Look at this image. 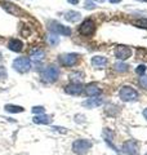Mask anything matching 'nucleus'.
Instances as JSON below:
<instances>
[{
  "label": "nucleus",
  "instance_id": "nucleus-1",
  "mask_svg": "<svg viewBox=\"0 0 147 155\" xmlns=\"http://www.w3.org/2000/svg\"><path fill=\"white\" fill-rule=\"evenodd\" d=\"M58 76H60V70L54 65L45 67L40 74V78L44 83H53V81H56L58 79Z\"/></svg>",
  "mask_w": 147,
  "mask_h": 155
},
{
  "label": "nucleus",
  "instance_id": "nucleus-2",
  "mask_svg": "<svg viewBox=\"0 0 147 155\" xmlns=\"http://www.w3.org/2000/svg\"><path fill=\"white\" fill-rule=\"evenodd\" d=\"M119 96L122 101L125 102H130V101H136L138 98V92H137L133 87H129V85H125L122 87L119 92Z\"/></svg>",
  "mask_w": 147,
  "mask_h": 155
},
{
  "label": "nucleus",
  "instance_id": "nucleus-3",
  "mask_svg": "<svg viewBox=\"0 0 147 155\" xmlns=\"http://www.w3.org/2000/svg\"><path fill=\"white\" fill-rule=\"evenodd\" d=\"M92 147V142L89 141V140H76L75 142L72 143V150L74 153L79 154V155H84L85 153H88Z\"/></svg>",
  "mask_w": 147,
  "mask_h": 155
},
{
  "label": "nucleus",
  "instance_id": "nucleus-4",
  "mask_svg": "<svg viewBox=\"0 0 147 155\" xmlns=\"http://www.w3.org/2000/svg\"><path fill=\"white\" fill-rule=\"evenodd\" d=\"M13 69L21 72V74H24L27 72L28 70L31 69V62H30V58L27 57H19L17 60L13 61Z\"/></svg>",
  "mask_w": 147,
  "mask_h": 155
},
{
  "label": "nucleus",
  "instance_id": "nucleus-5",
  "mask_svg": "<svg viewBox=\"0 0 147 155\" xmlns=\"http://www.w3.org/2000/svg\"><path fill=\"white\" fill-rule=\"evenodd\" d=\"M49 30H51L53 34H56V35H66V36H68L71 34V28L70 27L63 26V25H61V23H58L56 21L49 22Z\"/></svg>",
  "mask_w": 147,
  "mask_h": 155
},
{
  "label": "nucleus",
  "instance_id": "nucleus-6",
  "mask_svg": "<svg viewBox=\"0 0 147 155\" xmlns=\"http://www.w3.org/2000/svg\"><path fill=\"white\" fill-rule=\"evenodd\" d=\"M96 31V23L92 19H85L79 27V32L84 36H90Z\"/></svg>",
  "mask_w": 147,
  "mask_h": 155
},
{
  "label": "nucleus",
  "instance_id": "nucleus-7",
  "mask_svg": "<svg viewBox=\"0 0 147 155\" xmlns=\"http://www.w3.org/2000/svg\"><path fill=\"white\" fill-rule=\"evenodd\" d=\"M132 56V49L126 45H117L115 49V57L119 61H125Z\"/></svg>",
  "mask_w": 147,
  "mask_h": 155
},
{
  "label": "nucleus",
  "instance_id": "nucleus-8",
  "mask_svg": "<svg viewBox=\"0 0 147 155\" xmlns=\"http://www.w3.org/2000/svg\"><path fill=\"white\" fill-rule=\"evenodd\" d=\"M121 150L128 155H137L138 154V142L134 140H129V141L122 143Z\"/></svg>",
  "mask_w": 147,
  "mask_h": 155
},
{
  "label": "nucleus",
  "instance_id": "nucleus-9",
  "mask_svg": "<svg viewBox=\"0 0 147 155\" xmlns=\"http://www.w3.org/2000/svg\"><path fill=\"white\" fill-rule=\"evenodd\" d=\"M77 54L75 53H66V54L60 56V62L63 66H74L77 62Z\"/></svg>",
  "mask_w": 147,
  "mask_h": 155
},
{
  "label": "nucleus",
  "instance_id": "nucleus-10",
  "mask_svg": "<svg viewBox=\"0 0 147 155\" xmlns=\"http://www.w3.org/2000/svg\"><path fill=\"white\" fill-rule=\"evenodd\" d=\"M2 4H3V7H4V9H5L7 12L14 14V16H18V17L24 16V13H23L22 9H21V8H18L17 5H14V4L8 3V2H3Z\"/></svg>",
  "mask_w": 147,
  "mask_h": 155
},
{
  "label": "nucleus",
  "instance_id": "nucleus-11",
  "mask_svg": "<svg viewBox=\"0 0 147 155\" xmlns=\"http://www.w3.org/2000/svg\"><path fill=\"white\" fill-rule=\"evenodd\" d=\"M65 92L67 94H72V96H76V94H80L83 92V85L81 84H77V83H71L65 87Z\"/></svg>",
  "mask_w": 147,
  "mask_h": 155
},
{
  "label": "nucleus",
  "instance_id": "nucleus-12",
  "mask_svg": "<svg viewBox=\"0 0 147 155\" xmlns=\"http://www.w3.org/2000/svg\"><path fill=\"white\" fill-rule=\"evenodd\" d=\"M85 93L89 97H96L101 93V88L96 83H90L85 87Z\"/></svg>",
  "mask_w": 147,
  "mask_h": 155
},
{
  "label": "nucleus",
  "instance_id": "nucleus-13",
  "mask_svg": "<svg viewBox=\"0 0 147 155\" xmlns=\"http://www.w3.org/2000/svg\"><path fill=\"white\" fill-rule=\"evenodd\" d=\"M92 65L97 69H103L107 65V58L103 56H94L92 58Z\"/></svg>",
  "mask_w": 147,
  "mask_h": 155
},
{
  "label": "nucleus",
  "instance_id": "nucleus-14",
  "mask_svg": "<svg viewBox=\"0 0 147 155\" xmlns=\"http://www.w3.org/2000/svg\"><path fill=\"white\" fill-rule=\"evenodd\" d=\"M8 48L13 52H21L23 49V43L18 39H11L8 43Z\"/></svg>",
  "mask_w": 147,
  "mask_h": 155
},
{
  "label": "nucleus",
  "instance_id": "nucleus-15",
  "mask_svg": "<svg viewBox=\"0 0 147 155\" xmlns=\"http://www.w3.org/2000/svg\"><path fill=\"white\" fill-rule=\"evenodd\" d=\"M81 18V14L76 11H68L65 13V19L67 22H77Z\"/></svg>",
  "mask_w": 147,
  "mask_h": 155
},
{
  "label": "nucleus",
  "instance_id": "nucleus-16",
  "mask_svg": "<svg viewBox=\"0 0 147 155\" xmlns=\"http://www.w3.org/2000/svg\"><path fill=\"white\" fill-rule=\"evenodd\" d=\"M52 116L51 115H36L34 118V123L36 124H51L52 123Z\"/></svg>",
  "mask_w": 147,
  "mask_h": 155
},
{
  "label": "nucleus",
  "instance_id": "nucleus-17",
  "mask_svg": "<svg viewBox=\"0 0 147 155\" xmlns=\"http://www.w3.org/2000/svg\"><path fill=\"white\" fill-rule=\"evenodd\" d=\"M102 104V98H89L83 102V106H85L88 109H93V107H97Z\"/></svg>",
  "mask_w": 147,
  "mask_h": 155
},
{
  "label": "nucleus",
  "instance_id": "nucleus-18",
  "mask_svg": "<svg viewBox=\"0 0 147 155\" xmlns=\"http://www.w3.org/2000/svg\"><path fill=\"white\" fill-rule=\"evenodd\" d=\"M44 56L45 54H44V51H41V49H32L30 53L31 60H34V61H41Z\"/></svg>",
  "mask_w": 147,
  "mask_h": 155
},
{
  "label": "nucleus",
  "instance_id": "nucleus-19",
  "mask_svg": "<svg viewBox=\"0 0 147 155\" xmlns=\"http://www.w3.org/2000/svg\"><path fill=\"white\" fill-rule=\"evenodd\" d=\"M83 79H84V74L80 71H77V72H72V74L70 75V80H71V83H77V84H80Z\"/></svg>",
  "mask_w": 147,
  "mask_h": 155
},
{
  "label": "nucleus",
  "instance_id": "nucleus-20",
  "mask_svg": "<svg viewBox=\"0 0 147 155\" xmlns=\"http://www.w3.org/2000/svg\"><path fill=\"white\" fill-rule=\"evenodd\" d=\"M5 111L8 113H22L23 107L22 106H16V105H5Z\"/></svg>",
  "mask_w": 147,
  "mask_h": 155
},
{
  "label": "nucleus",
  "instance_id": "nucleus-21",
  "mask_svg": "<svg viewBox=\"0 0 147 155\" xmlns=\"http://www.w3.org/2000/svg\"><path fill=\"white\" fill-rule=\"evenodd\" d=\"M47 40H48L49 44L54 47V45H57L58 43H60V38H58L56 34H53V32H52V34H49V35H47Z\"/></svg>",
  "mask_w": 147,
  "mask_h": 155
},
{
  "label": "nucleus",
  "instance_id": "nucleus-22",
  "mask_svg": "<svg viewBox=\"0 0 147 155\" xmlns=\"http://www.w3.org/2000/svg\"><path fill=\"white\" fill-rule=\"evenodd\" d=\"M128 65H125V64H122V62H116V64L114 65V69L116 71H119V72H125L126 70H128Z\"/></svg>",
  "mask_w": 147,
  "mask_h": 155
},
{
  "label": "nucleus",
  "instance_id": "nucleus-23",
  "mask_svg": "<svg viewBox=\"0 0 147 155\" xmlns=\"http://www.w3.org/2000/svg\"><path fill=\"white\" fill-rule=\"evenodd\" d=\"M133 23L136 26H138V27L147 28V18H141V19H138V21H134Z\"/></svg>",
  "mask_w": 147,
  "mask_h": 155
},
{
  "label": "nucleus",
  "instance_id": "nucleus-24",
  "mask_svg": "<svg viewBox=\"0 0 147 155\" xmlns=\"http://www.w3.org/2000/svg\"><path fill=\"white\" fill-rule=\"evenodd\" d=\"M7 78V70L4 66H0V80H4Z\"/></svg>",
  "mask_w": 147,
  "mask_h": 155
},
{
  "label": "nucleus",
  "instance_id": "nucleus-25",
  "mask_svg": "<svg viewBox=\"0 0 147 155\" xmlns=\"http://www.w3.org/2000/svg\"><path fill=\"white\" fill-rule=\"evenodd\" d=\"M145 71H146V66H145V65H139V66L136 69V72H137V74H139V75H143Z\"/></svg>",
  "mask_w": 147,
  "mask_h": 155
},
{
  "label": "nucleus",
  "instance_id": "nucleus-26",
  "mask_svg": "<svg viewBox=\"0 0 147 155\" xmlns=\"http://www.w3.org/2000/svg\"><path fill=\"white\" fill-rule=\"evenodd\" d=\"M32 113L34 114H43L44 113V107L43 106H35V107H32Z\"/></svg>",
  "mask_w": 147,
  "mask_h": 155
},
{
  "label": "nucleus",
  "instance_id": "nucleus-27",
  "mask_svg": "<svg viewBox=\"0 0 147 155\" xmlns=\"http://www.w3.org/2000/svg\"><path fill=\"white\" fill-rule=\"evenodd\" d=\"M139 84L143 87V88L147 89V76H146V75H143L142 78H139Z\"/></svg>",
  "mask_w": 147,
  "mask_h": 155
},
{
  "label": "nucleus",
  "instance_id": "nucleus-28",
  "mask_svg": "<svg viewBox=\"0 0 147 155\" xmlns=\"http://www.w3.org/2000/svg\"><path fill=\"white\" fill-rule=\"evenodd\" d=\"M75 122L76 123H84L85 120H84V115H76L75 116Z\"/></svg>",
  "mask_w": 147,
  "mask_h": 155
},
{
  "label": "nucleus",
  "instance_id": "nucleus-29",
  "mask_svg": "<svg viewBox=\"0 0 147 155\" xmlns=\"http://www.w3.org/2000/svg\"><path fill=\"white\" fill-rule=\"evenodd\" d=\"M85 8H87V9H94L96 5H94V4H93L92 2H87V3H85Z\"/></svg>",
  "mask_w": 147,
  "mask_h": 155
},
{
  "label": "nucleus",
  "instance_id": "nucleus-30",
  "mask_svg": "<svg viewBox=\"0 0 147 155\" xmlns=\"http://www.w3.org/2000/svg\"><path fill=\"white\" fill-rule=\"evenodd\" d=\"M52 129H54V130H60V132H62V133H66V129H65V128H62V127H53Z\"/></svg>",
  "mask_w": 147,
  "mask_h": 155
},
{
  "label": "nucleus",
  "instance_id": "nucleus-31",
  "mask_svg": "<svg viewBox=\"0 0 147 155\" xmlns=\"http://www.w3.org/2000/svg\"><path fill=\"white\" fill-rule=\"evenodd\" d=\"M68 3H71V4H77L79 3V0H67Z\"/></svg>",
  "mask_w": 147,
  "mask_h": 155
},
{
  "label": "nucleus",
  "instance_id": "nucleus-32",
  "mask_svg": "<svg viewBox=\"0 0 147 155\" xmlns=\"http://www.w3.org/2000/svg\"><path fill=\"white\" fill-rule=\"evenodd\" d=\"M143 116L147 119V109H145V110H143Z\"/></svg>",
  "mask_w": 147,
  "mask_h": 155
},
{
  "label": "nucleus",
  "instance_id": "nucleus-33",
  "mask_svg": "<svg viewBox=\"0 0 147 155\" xmlns=\"http://www.w3.org/2000/svg\"><path fill=\"white\" fill-rule=\"evenodd\" d=\"M110 2H111V3H120L121 0H110Z\"/></svg>",
  "mask_w": 147,
  "mask_h": 155
},
{
  "label": "nucleus",
  "instance_id": "nucleus-34",
  "mask_svg": "<svg viewBox=\"0 0 147 155\" xmlns=\"http://www.w3.org/2000/svg\"><path fill=\"white\" fill-rule=\"evenodd\" d=\"M94 2H98V3H103L105 0H94Z\"/></svg>",
  "mask_w": 147,
  "mask_h": 155
},
{
  "label": "nucleus",
  "instance_id": "nucleus-35",
  "mask_svg": "<svg viewBox=\"0 0 147 155\" xmlns=\"http://www.w3.org/2000/svg\"><path fill=\"white\" fill-rule=\"evenodd\" d=\"M138 2H145V3H147V0H138Z\"/></svg>",
  "mask_w": 147,
  "mask_h": 155
},
{
  "label": "nucleus",
  "instance_id": "nucleus-36",
  "mask_svg": "<svg viewBox=\"0 0 147 155\" xmlns=\"http://www.w3.org/2000/svg\"><path fill=\"white\" fill-rule=\"evenodd\" d=\"M3 60V57H2V53H0V61H2Z\"/></svg>",
  "mask_w": 147,
  "mask_h": 155
},
{
  "label": "nucleus",
  "instance_id": "nucleus-37",
  "mask_svg": "<svg viewBox=\"0 0 147 155\" xmlns=\"http://www.w3.org/2000/svg\"><path fill=\"white\" fill-rule=\"evenodd\" d=\"M146 155H147V154H146Z\"/></svg>",
  "mask_w": 147,
  "mask_h": 155
}]
</instances>
